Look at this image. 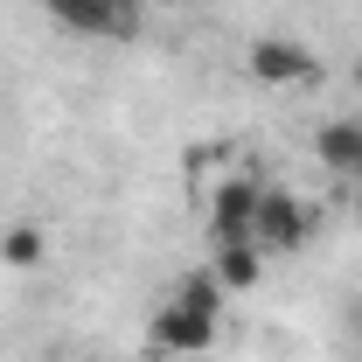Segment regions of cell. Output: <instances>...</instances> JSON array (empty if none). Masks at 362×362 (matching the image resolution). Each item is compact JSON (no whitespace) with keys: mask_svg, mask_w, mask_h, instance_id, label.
<instances>
[{"mask_svg":"<svg viewBox=\"0 0 362 362\" xmlns=\"http://www.w3.org/2000/svg\"><path fill=\"white\" fill-rule=\"evenodd\" d=\"M320 230V209L307 195H293V188H272L258 195V216H251V244L265 251V258H293V251H307Z\"/></svg>","mask_w":362,"mask_h":362,"instance_id":"2","label":"cell"},{"mask_svg":"<svg viewBox=\"0 0 362 362\" xmlns=\"http://www.w3.org/2000/svg\"><path fill=\"white\" fill-rule=\"evenodd\" d=\"M153 7H175V0H153Z\"/></svg>","mask_w":362,"mask_h":362,"instance_id":"10","label":"cell"},{"mask_svg":"<svg viewBox=\"0 0 362 362\" xmlns=\"http://www.w3.org/2000/svg\"><path fill=\"white\" fill-rule=\"evenodd\" d=\"M216 279H223V293H251L258 279H265V251L258 244H216Z\"/></svg>","mask_w":362,"mask_h":362,"instance_id":"7","label":"cell"},{"mask_svg":"<svg viewBox=\"0 0 362 362\" xmlns=\"http://www.w3.org/2000/svg\"><path fill=\"white\" fill-rule=\"evenodd\" d=\"M356 84H362V63H356Z\"/></svg>","mask_w":362,"mask_h":362,"instance_id":"11","label":"cell"},{"mask_svg":"<svg viewBox=\"0 0 362 362\" xmlns=\"http://www.w3.org/2000/svg\"><path fill=\"white\" fill-rule=\"evenodd\" d=\"M42 14L84 42H133L146 21V0H42Z\"/></svg>","mask_w":362,"mask_h":362,"instance_id":"3","label":"cell"},{"mask_svg":"<svg viewBox=\"0 0 362 362\" xmlns=\"http://www.w3.org/2000/svg\"><path fill=\"white\" fill-rule=\"evenodd\" d=\"M314 160L334 181H362V126L356 119H327V126L314 133Z\"/></svg>","mask_w":362,"mask_h":362,"instance_id":"6","label":"cell"},{"mask_svg":"<svg viewBox=\"0 0 362 362\" xmlns=\"http://www.w3.org/2000/svg\"><path fill=\"white\" fill-rule=\"evenodd\" d=\"M223 279L216 272H188L175 293H168V307L153 314L146 327V356L175 362V356H209L216 349V334H223Z\"/></svg>","mask_w":362,"mask_h":362,"instance_id":"1","label":"cell"},{"mask_svg":"<svg viewBox=\"0 0 362 362\" xmlns=\"http://www.w3.org/2000/svg\"><path fill=\"white\" fill-rule=\"evenodd\" d=\"M258 195H265V181H258V175H237V168H230L223 181H209V244H251Z\"/></svg>","mask_w":362,"mask_h":362,"instance_id":"4","label":"cell"},{"mask_svg":"<svg viewBox=\"0 0 362 362\" xmlns=\"http://www.w3.org/2000/svg\"><path fill=\"white\" fill-rule=\"evenodd\" d=\"M244 70L272 90H293V84H314L320 77V56L307 42H293V35H258V42L244 49Z\"/></svg>","mask_w":362,"mask_h":362,"instance_id":"5","label":"cell"},{"mask_svg":"<svg viewBox=\"0 0 362 362\" xmlns=\"http://www.w3.org/2000/svg\"><path fill=\"white\" fill-rule=\"evenodd\" d=\"M349 188H356V209H362V181H349Z\"/></svg>","mask_w":362,"mask_h":362,"instance_id":"9","label":"cell"},{"mask_svg":"<svg viewBox=\"0 0 362 362\" xmlns=\"http://www.w3.org/2000/svg\"><path fill=\"white\" fill-rule=\"evenodd\" d=\"M356 126H362V119H356Z\"/></svg>","mask_w":362,"mask_h":362,"instance_id":"12","label":"cell"},{"mask_svg":"<svg viewBox=\"0 0 362 362\" xmlns=\"http://www.w3.org/2000/svg\"><path fill=\"white\" fill-rule=\"evenodd\" d=\"M42 251H49L42 223H7V230H0V265L28 272V265H42Z\"/></svg>","mask_w":362,"mask_h":362,"instance_id":"8","label":"cell"}]
</instances>
